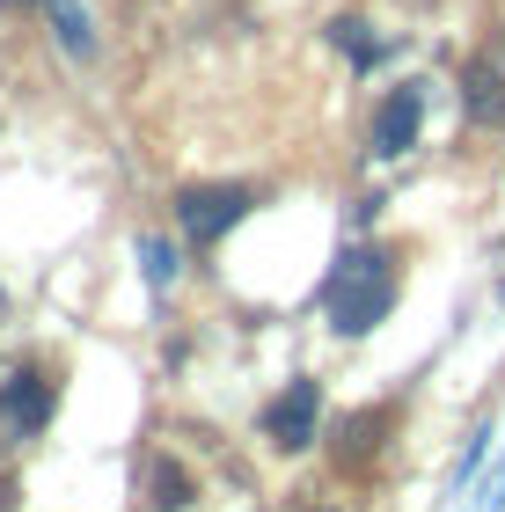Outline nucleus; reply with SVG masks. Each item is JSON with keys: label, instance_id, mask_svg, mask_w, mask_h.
<instances>
[{"label": "nucleus", "instance_id": "1", "mask_svg": "<svg viewBox=\"0 0 505 512\" xmlns=\"http://www.w3.org/2000/svg\"><path fill=\"white\" fill-rule=\"evenodd\" d=\"M323 300H330V330L337 337H366L388 315V300H396V271H388L381 249H344Z\"/></svg>", "mask_w": 505, "mask_h": 512}, {"label": "nucleus", "instance_id": "2", "mask_svg": "<svg viewBox=\"0 0 505 512\" xmlns=\"http://www.w3.org/2000/svg\"><path fill=\"white\" fill-rule=\"evenodd\" d=\"M242 213H249V191H235V183H227V191H183V205H176V220H183L191 242H220Z\"/></svg>", "mask_w": 505, "mask_h": 512}, {"label": "nucleus", "instance_id": "3", "mask_svg": "<svg viewBox=\"0 0 505 512\" xmlns=\"http://www.w3.org/2000/svg\"><path fill=\"white\" fill-rule=\"evenodd\" d=\"M315 417H323V388H315V381H293L279 403H271L264 432L279 439V447H308V439H315Z\"/></svg>", "mask_w": 505, "mask_h": 512}, {"label": "nucleus", "instance_id": "4", "mask_svg": "<svg viewBox=\"0 0 505 512\" xmlns=\"http://www.w3.org/2000/svg\"><path fill=\"white\" fill-rule=\"evenodd\" d=\"M462 103H469V118H476V125H505V59H498V52L469 59V74H462Z\"/></svg>", "mask_w": 505, "mask_h": 512}, {"label": "nucleus", "instance_id": "5", "mask_svg": "<svg viewBox=\"0 0 505 512\" xmlns=\"http://www.w3.org/2000/svg\"><path fill=\"white\" fill-rule=\"evenodd\" d=\"M418 118H425V88H396L374 118V154H403L418 139Z\"/></svg>", "mask_w": 505, "mask_h": 512}, {"label": "nucleus", "instance_id": "6", "mask_svg": "<svg viewBox=\"0 0 505 512\" xmlns=\"http://www.w3.org/2000/svg\"><path fill=\"white\" fill-rule=\"evenodd\" d=\"M0 417H8L15 432H37L44 417H52V381L44 374H15L8 388H0Z\"/></svg>", "mask_w": 505, "mask_h": 512}, {"label": "nucleus", "instance_id": "7", "mask_svg": "<svg viewBox=\"0 0 505 512\" xmlns=\"http://www.w3.org/2000/svg\"><path fill=\"white\" fill-rule=\"evenodd\" d=\"M52 22H59V44H66L74 59H96V30H88L81 0H52Z\"/></svg>", "mask_w": 505, "mask_h": 512}, {"label": "nucleus", "instance_id": "8", "mask_svg": "<svg viewBox=\"0 0 505 512\" xmlns=\"http://www.w3.org/2000/svg\"><path fill=\"white\" fill-rule=\"evenodd\" d=\"M154 505H162V512L191 505V476H183L176 461H154Z\"/></svg>", "mask_w": 505, "mask_h": 512}, {"label": "nucleus", "instance_id": "9", "mask_svg": "<svg viewBox=\"0 0 505 512\" xmlns=\"http://www.w3.org/2000/svg\"><path fill=\"white\" fill-rule=\"evenodd\" d=\"M140 264H147L154 286H169V278H176V249H169L162 235H147V242H140Z\"/></svg>", "mask_w": 505, "mask_h": 512}, {"label": "nucleus", "instance_id": "10", "mask_svg": "<svg viewBox=\"0 0 505 512\" xmlns=\"http://www.w3.org/2000/svg\"><path fill=\"white\" fill-rule=\"evenodd\" d=\"M337 44H344V52H352L359 66H374V59H381V44L366 37V22H337Z\"/></svg>", "mask_w": 505, "mask_h": 512}, {"label": "nucleus", "instance_id": "11", "mask_svg": "<svg viewBox=\"0 0 505 512\" xmlns=\"http://www.w3.org/2000/svg\"><path fill=\"white\" fill-rule=\"evenodd\" d=\"M476 512H505V454H498V469L484 476V491H476Z\"/></svg>", "mask_w": 505, "mask_h": 512}, {"label": "nucleus", "instance_id": "12", "mask_svg": "<svg viewBox=\"0 0 505 512\" xmlns=\"http://www.w3.org/2000/svg\"><path fill=\"white\" fill-rule=\"evenodd\" d=\"M484 454H491V432H476V439H469V454H462V483L484 469Z\"/></svg>", "mask_w": 505, "mask_h": 512}]
</instances>
